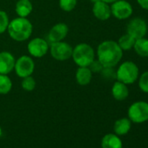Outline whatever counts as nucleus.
<instances>
[{"instance_id": "obj_14", "label": "nucleus", "mask_w": 148, "mask_h": 148, "mask_svg": "<svg viewBox=\"0 0 148 148\" xmlns=\"http://www.w3.org/2000/svg\"><path fill=\"white\" fill-rule=\"evenodd\" d=\"M112 93L113 98L116 100L122 101V100H125L128 97L129 90L125 84H124L120 81H117L112 86Z\"/></svg>"}, {"instance_id": "obj_12", "label": "nucleus", "mask_w": 148, "mask_h": 148, "mask_svg": "<svg viewBox=\"0 0 148 148\" xmlns=\"http://www.w3.org/2000/svg\"><path fill=\"white\" fill-rule=\"evenodd\" d=\"M15 58L8 51L0 52V74L10 73L15 67Z\"/></svg>"}, {"instance_id": "obj_1", "label": "nucleus", "mask_w": 148, "mask_h": 148, "mask_svg": "<svg viewBox=\"0 0 148 148\" xmlns=\"http://www.w3.org/2000/svg\"><path fill=\"white\" fill-rule=\"evenodd\" d=\"M99 61L105 68H113L121 60L123 51L117 42L106 40L102 42L97 51Z\"/></svg>"}, {"instance_id": "obj_5", "label": "nucleus", "mask_w": 148, "mask_h": 148, "mask_svg": "<svg viewBox=\"0 0 148 148\" xmlns=\"http://www.w3.org/2000/svg\"><path fill=\"white\" fill-rule=\"evenodd\" d=\"M129 119L134 123H144L148 120V103L138 101L128 109Z\"/></svg>"}, {"instance_id": "obj_15", "label": "nucleus", "mask_w": 148, "mask_h": 148, "mask_svg": "<svg viewBox=\"0 0 148 148\" xmlns=\"http://www.w3.org/2000/svg\"><path fill=\"white\" fill-rule=\"evenodd\" d=\"M101 146L102 148H122V141L116 134L109 133L103 137Z\"/></svg>"}, {"instance_id": "obj_2", "label": "nucleus", "mask_w": 148, "mask_h": 148, "mask_svg": "<svg viewBox=\"0 0 148 148\" xmlns=\"http://www.w3.org/2000/svg\"><path fill=\"white\" fill-rule=\"evenodd\" d=\"M8 32L16 41H25L30 38L32 32V25L25 18H18L9 23Z\"/></svg>"}, {"instance_id": "obj_7", "label": "nucleus", "mask_w": 148, "mask_h": 148, "mask_svg": "<svg viewBox=\"0 0 148 148\" xmlns=\"http://www.w3.org/2000/svg\"><path fill=\"white\" fill-rule=\"evenodd\" d=\"M147 24L141 18H135L132 19L126 27V32L135 39L144 38L147 33Z\"/></svg>"}, {"instance_id": "obj_13", "label": "nucleus", "mask_w": 148, "mask_h": 148, "mask_svg": "<svg viewBox=\"0 0 148 148\" xmlns=\"http://www.w3.org/2000/svg\"><path fill=\"white\" fill-rule=\"evenodd\" d=\"M92 12L94 16L99 20H107L112 15L111 7L108 5V4L101 1V0L94 3Z\"/></svg>"}, {"instance_id": "obj_16", "label": "nucleus", "mask_w": 148, "mask_h": 148, "mask_svg": "<svg viewBox=\"0 0 148 148\" xmlns=\"http://www.w3.org/2000/svg\"><path fill=\"white\" fill-rule=\"evenodd\" d=\"M76 79L80 86H86L92 80V71L88 67H79L76 72Z\"/></svg>"}, {"instance_id": "obj_22", "label": "nucleus", "mask_w": 148, "mask_h": 148, "mask_svg": "<svg viewBox=\"0 0 148 148\" xmlns=\"http://www.w3.org/2000/svg\"><path fill=\"white\" fill-rule=\"evenodd\" d=\"M138 86L142 92L148 93V71L141 74L138 79Z\"/></svg>"}, {"instance_id": "obj_17", "label": "nucleus", "mask_w": 148, "mask_h": 148, "mask_svg": "<svg viewBox=\"0 0 148 148\" xmlns=\"http://www.w3.org/2000/svg\"><path fill=\"white\" fill-rule=\"evenodd\" d=\"M133 49L135 52L142 58L148 57V38H141L135 40Z\"/></svg>"}, {"instance_id": "obj_24", "label": "nucleus", "mask_w": 148, "mask_h": 148, "mask_svg": "<svg viewBox=\"0 0 148 148\" xmlns=\"http://www.w3.org/2000/svg\"><path fill=\"white\" fill-rule=\"evenodd\" d=\"M21 86H22L23 89H25V91L31 92V91L34 90V88L36 86V81L34 80V79L32 77L28 76V77L24 78Z\"/></svg>"}, {"instance_id": "obj_20", "label": "nucleus", "mask_w": 148, "mask_h": 148, "mask_svg": "<svg viewBox=\"0 0 148 148\" xmlns=\"http://www.w3.org/2000/svg\"><path fill=\"white\" fill-rule=\"evenodd\" d=\"M135 40L136 39L133 37H132L131 35L126 33V34L123 35L122 37H120L117 43L122 51H129L132 48H133Z\"/></svg>"}, {"instance_id": "obj_10", "label": "nucleus", "mask_w": 148, "mask_h": 148, "mask_svg": "<svg viewBox=\"0 0 148 148\" xmlns=\"http://www.w3.org/2000/svg\"><path fill=\"white\" fill-rule=\"evenodd\" d=\"M49 50V44L46 40L37 38L30 41L28 44V51L31 55L36 58H41L45 56Z\"/></svg>"}, {"instance_id": "obj_28", "label": "nucleus", "mask_w": 148, "mask_h": 148, "mask_svg": "<svg viewBox=\"0 0 148 148\" xmlns=\"http://www.w3.org/2000/svg\"><path fill=\"white\" fill-rule=\"evenodd\" d=\"M101 1H103V2H105L106 4H112V3L118 1V0H101Z\"/></svg>"}, {"instance_id": "obj_23", "label": "nucleus", "mask_w": 148, "mask_h": 148, "mask_svg": "<svg viewBox=\"0 0 148 148\" xmlns=\"http://www.w3.org/2000/svg\"><path fill=\"white\" fill-rule=\"evenodd\" d=\"M77 0H59V5L63 11L71 12L75 8Z\"/></svg>"}, {"instance_id": "obj_6", "label": "nucleus", "mask_w": 148, "mask_h": 148, "mask_svg": "<svg viewBox=\"0 0 148 148\" xmlns=\"http://www.w3.org/2000/svg\"><path fill=\"white\" fill-rule=\"evenodd\" d=\"M72 47L65 42H56L51 44V54L57 60H66L72 56Z\"/></svg>"}, {"instance_id": "obj_8", "label": "nucleus", "mask_w": 148, "mask_h": 148, "mask_svg": "<svg viewBox=\"0 0 148 148\" xmlns=\"http://www.w3.org/2000/svg\"><path fill=\"white\" fill-rule=\"evenodd\" d=\"M111 12L116 18L122 20L130 18L133 12V9L132 5L125 0H118L112 3Z\"/></svg>"}, {"instance_id": "obj_27", "label": "nucleus", "mask_w": 148, "mask_h": 148, "mask_svg": "<svg viewBox=\"0 0 148 148\" xmlns=\"http://www.w3.org/2000/svg\"><path fill=\"white\" fill-rule=\"evenodd\" d=\"M137 2L142 9L148 11V0H137Z\"/></svg>"}, {"instance_id": "obj_21", "label": "nucleus", "mask_w": 148, "mask_h": 148, "mask_svg": "<svg viewBox=\"0 0 148 148\" xmlns=\"http://www.w3.org/2000/svg\"><path fill=\"white\" fill-rule=\"evenodd\" d=\"M12 86V80L5 74H0V94H7Z\"/></svg>"}, {"instance_id": "obj_30", "label": "nucleus", "mask_w": 148, "mask_h": 148, "mask_svg": "<svg viewBox=\"0 0 148 148\" xmlns=\"http://www.w3.org/2000/svg\"><path fill=\"white\" fill-rule=\"evenodd\" d=\"M2 135V129H1V126H0V137Z\"/></svg>"}, {"instance_id": "obj_29", "label": "nucleus", "mask_w": 148, "mask_h": 148, "mask_svg": "<svg viewBox=\"0 0 148 148\" xmlns=\"http://www.w3.org/2000/svg\"><path fill=\"white\" fill-rule=\"evenodd\" d=\"M92 2H93V3H96V2H98V1H100V0H91Z\"/></svg>"}, {"instance_id": "obj_26", "label": "nucleus", "mask_w": 148, "mask_h": 148, "mask_svg": "<svg viewBox=\"0 0 148 148\" xmlns=\"http://www.w3.org/2000/svg\"><path fill=\"white\" fill-rule=\"evenodd\" d=\"M90 66H91V68H90V70L92 71H92H94V72H98V71H101L102 70H103V65L100 64V62L98 60V61H93L91 64H90Z\"/></svg>"}, {"instance_id": "obj_11", "label": "nucleus", "mask_w": 148, "mask_h": 148, "mask_svg": "<svg viewBox=\"0 0 148 148\" xmlns=\"http://www.w3.org/2000/svg\"><path fill=\"white\" fill-rule=\"evenodd\" d=\"M68 33V26L64 23L55 25L50 31L47 36V43L52 44L62 41Z\"/></svg>"}, {"instance_id": "obj_4", "label": "nucleus", "mask_w": 148, "mask_h": 148, "mask_svg": "<svg viewBox=\"0 0 148 148\" xmlns=\"http://www.w3.org/2000/svg\"><path fill=\"white\" fill-rule=\"evenodd\" d=\"M71 57L79 67H88L94 61L95 53L91 45L79 44L73 49Z\"/></svg>"}, {"instance_id": "obj_19", "label": "nucleus", "mask_w": 148, "mask_h": 148, "mask_svg": "<svg viewBox=\"0 0 148 148\" xmlns=\"http://www.w3.org/2000/svg\"><path fill=\"white\" fill-rule=\"evenodd\" d=\"M32 11V5L29 0H19L16 5V12L21 18H26Z\"/></svg>"}, {"instance_id": "obj_9", "label": "nucleus", "mask_w": 148, "mask_h": 148, "mask_svg": "<svg viewBox=\"0 0 148 148\" xmlns=\"http://www.w3.org/2000/svg\"><path fill=\"white\" fill-rule=\"evenodd\" d=\"M34 67V62L32 58L29 56H22L16 61L14 68L18 77L25 78L32 75Z\"/></svg>"}, {"instance_id": "obj_3", "label": "nucleus", "mask_w": 148, "mask_h": 148, "mask_svg": "<svg viewBox=\"0 0 148 148\" xmlns=\"http://www.w3.org/2000/svg\"><path fill=\"white\" fill-rule=\"evenodd\" d=\"M116 79L125 85L133 84L138 79V67L132 61L122 63L116 71Z\"/></svg>"}, {"instance_id": "obj_25", "label": "nucleus", "mask_w": 148, "mask_h": 148, "mask_svg": "<svg viewBox=\"0 0 148 148\" xmlns=\"http://www.w3.org/2000/svg\"><path fill=\"white\" fill-rule=\"evenodd\" d=\"M9 18L6 12L0 11V34L5 32L9 25Z\"/></svg>"}, {"instance_id": "obj_18", "label": "nucleus", "mask_w": 148, "mask_h": 148, "mask_svg": "<svg viewBox=\"0 0 148 148\" xmlns=\"http://www.w3.org/2000/svg\"><path fill=\"white\" fill-rule=\"evenodd\" d=\"M113 129L117 135H125L131 129V120L126 118L119 119L114 123Z\"/></svg>"}]
</instances>
